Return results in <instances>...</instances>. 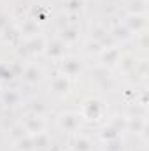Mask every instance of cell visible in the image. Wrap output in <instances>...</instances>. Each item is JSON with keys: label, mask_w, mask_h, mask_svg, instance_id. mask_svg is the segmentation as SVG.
I'll return each mask as SVG.
<instances>
[{"label": "cell", "mask_w": 149, "mask_h": 151, "mask_svg": "<svg viewBox=\"0 0 149 151\" xmlns=\"http://www.w3.org/2000/svg\"><path fill=\"white\" fill-rule=\"evenodd\" d=\"M86 107H90L91 109V113H88L86 116L88 118H98V114L102 111V106H100V102H97V100H90V102H86Z\"/></svg>", "instance_id": "2"}, {"label": "cell", "mask_w": 149, "mask_h": 151, "mask_svg": "<svg viewBox=\"0 0 149 151\" xmlns=\"http://www.w3.org/2000/svg\"><path fill=\"white\" fill-rule=\"evenodd\" d=\"M75 150L77 151H90V142L86 139H79L77 144H75Z\"/></svg>", "instance_id": "6"}, {"label": "cell", "mask_w": 149, "mask_h": 151, "mask_svg": "<svg viewBox=\"0 0 149 151\" xmlns=\"http://www.w3.org/2000/svg\"><path fill=\"white\" fill-rule=\"evenodd\" d=\"M63 69H65L69 74H75V72L81 69V65H79V62H77V60H69V62H65V63H63Z\"/></svg>", "instance_id": "3"}, {"label": "cell", "mask_w": 149, "mask_h": 151, "mask_svg": "<svg viewBox=\"0 0 149 151\" xmlns=\"http://www.w3.org/2000/svg\"><path fill=\"white\" fill-rule=\"evenodd\" d=\"M62 127L69 128V130L77 128L79 127V116H75V114H65V116H62Z\"/></svg>", "instance_id": "1"}, {"label": "cell", "mask_w": 149, "mask_h": 151, "mask_svg": "<svg viewBox=\"0 0 149 151\" xmlns=\"http://www.w3.org/2000/svg\"><path fill=\"white\" fill-rule=\"evenodd\" d=\"M28 128L30 130H37L35 134H40V130H42V121L40 119H35V118H30V123H28Z\"/></svg>", "instance_id": "4"}, {"label": "cell", "mask_w": 149, "mask_h": 151, "mask_svg": "<svg viewBox=\"0 0 149 151\" xmlns=\"http://www.w3.org/2000/svg\"><path fill=\"white\" fill-rule=\"evenodd\" d=\"M27 79H28V81H37V79H40V70L35 69V67L28 69V70H27Z\"/></svg>", "instance_id": "5"}]
</instances>
